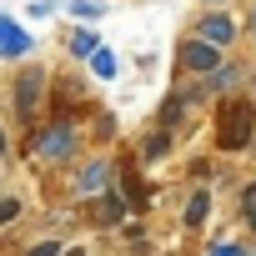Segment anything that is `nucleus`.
Wrapping results in <instances>:
<instances>
[{"instance_id": "nucleus-1", "label": "nucleus", "mask_w": 256, "mask_h": 256, "mask_svg": "<svg viewBox=\"0 0 256 256\" xmlns=\"http://www.w3.org/2000/svg\"><path fill=\"white\" fill-rule=\"evenodd\" d=\"M256 131V110L251 100H221V116H216V146L221 151H241Z\"/></svg>"}, {"instance_id": "nucleus-2", "label": "nucleus", "mask_w": 256, "mask_h": 256, "mask_svg": "<svg viewBox=\"0 0 256 256\" xmlns=\"http://www.w3.org/2000/svg\"><path fill=\"white\" fill-rule=\"evenodd\" d=\"M76 131H70V126L66 120H56V126H46V131H36V141H30V151L40 156V161H70L76 156Z\"/></svg>"}, {"instance_id": "nucleus-3", "label": "nucleus", "mask_w": 256, "mask_h": 256, "mask_svg": "<svg viewBox=\"0 0 256 256\" xmlns=\"http://www.w3.org/2000/svg\"><path fill=\"white\" fill-rule=\"evenodd\" d=\"M181 66H186L191 76H216V70H221V50L206 46V40H186V46H181Z\"/></svg>"}, {"instance_id": "nucleus-4", "label": "nucleus", "mask_w": 256, "mask_h": 256, "mask_svg": "<svg viewBox=\"0 0 256 256\" xmlns=\"http://www.w3.org/2000/svg\"><path fill=\"white\" fill-rule=\"evenodd\" d=\"M40 90H46V76L40 70H20L16 76V110L30 120L36 116V106H40Z\"/></svg>"}, {"instance_id": "nucleus-5", "label": "nucleus", "mask_w": 256, "mask_h": 256, "mask_svg": "<svg viewBox=\"0 0 256 256\" xmlns=\"http://www.w3.org/2000/svg\"><path fill=\"white\" fill-rule=\"evenodd\" d=\"M36 50V36H26L10 16H0V56H30Z\"/></svg>"}, {"instance_id": "nucleus-6", "label": "nucleus", "mask_w": 256, "mask_h": 256, "mask_svg": "<svg viewBox=\"0 0 256 256\" xmlns=\"http://www.w3.org/2000/svg\"><path fill=\"white\" fill-rule=\"evenodd\" d=\"M196 40H206V46H216V50H221V46H231V40H236V26H231L226 16H206V20H201V30H196Z\"/></svg>"}, {"instance_id": "nucleus-7", "label": "nucleus", "mask_w": 256, "mask_h": 256, "mask_svg": "<svg viewBox=\"0 0 256 256\" xmlns=\"http://www.w3.org/2000/svg\"><path fill=\"white\" fill-rule=\"evenodd\" d=\"M110 181V161H90L86 171H80V181H76V191L80 196H100V186Z\"/></svg>"}, {"instance_id": "nucleus-8", "label": "nucleus", "mask_w": 256, "mask_h": 256, "mask_svg": "<svg viewBox=\"0 0 256 256\" xmlns=\"http://www.w3.org/2000/svg\"><path fill=\"white\" fill-rule=\"evenodd\" d=\"M126 206H131V201H126L120 191H110L106 201H96V221H120V216H126Z\"/></svg>"}, {"instance_id": "nucleus-9", "label": "nucleus", "mask_w": 256, "mask_h": 256, "mask_svg": "<svg viewBox=\"0 0 256 256\" xmlns=\"http://www.w3.org/2000/svg\"><path fill=\"white\" fill-rule=\"evenodd\" d=\"M96 50H100V36H96V30H76V36H70V56H76V60H90Z\"/></svg>"}, {"instance_id": "nucleus-10", "label": "nucleus", "mask_w": 256, "mask_h": 256, "mask_svg": "<svg viewBox=\"0 0 256 256\" xmlns=\"http://www.w3.org/2000/svg\"><path fill=\"white\" fill-rule=\"evenodd\" d=\"M206 216H211V196H206V191H196V196L186 201V226H201Z\"/></svg>"}, {"instance_id": "nucleus-11", "label": "nucleus", "mask_w": 256, "mask_h": 256, "mask_svg": "<svg viewBox=\"0 0 256 256\" xmlns=\"http://www.w3.org/2000/svg\"><path fill=\"white\" fill-rule=\"evenodd\" d=\"M90 76L116 80V56H110V50H96V56H90Z\"/></svg>"}, {"instance_id": "nucleus-12", "label": "nucleus", "mask_w": 256, "mask_h": 256, "mask_svg": "<svg viewBox=\"0 0 256 256\" xmlns=\"http://www.w3.org/2000/svg\"><path fill=\"white\" fill-rule=\"evenodd\" d=\"M70 16L76 20H100V6L96 0H70Z\"/></svg>"}, {"instance_id": "nucleus-13", "label": "nucleus", "mask_w": 256, "mask_h": 256, "mask_svg": "<svg viewBox=\"0 0 256 256\" xmlns=\"http://www.w3.org/2000/svg\"><path fill=\"white\" fill-rule=\"evenodd\" d=\"M241 211H246V226L256 231V181H251V186L241 191Z\"/></svg>"}, {"instance_id": "nucleus-14", "label": "nucleus", "mask_w": 256, "mask_h": 256, "mask_svg": "<svg viewBox=\"0 0 256 256\" xmlns=\"http://www.w3.org/2000/svg\"><path fill=\"white\" fill-rule=\"evenodd\" d=\"M236 76H241V70H231V66H221V70H216V76H211V90H226V86H231V80H236Z\"/></svg>"}, {"instance_id": "nucleus-15", "label": "nucleus", "mask_w": 256, "mask_h": 256, "mask_svg": "<svg viewBox=\"0 0 256 256\" xmlns=\"http://www.w3.org/2000/svg\"><path fill=\"white\" fill-rule=\"evenodd\" d=\"M166 146H171V136H151L146 141V156H166Z\"/></svg>"}, {"instance_id": "nucleus-16", "label": "nucleus", "mask_w": 256, "mask_h": 256, "mask_svg": "<svg viewBox=\"0 0 256 256\" xmlns=\"http://www.w3.org/2000/svg\"><path fill=\"white\" fill-rule=\"evenodd\" d=\"M26 256H60V241H40V246H30Z\"/></svg>"}, {"instance_id": "nucleus-17", "label": "nucleus", "mask_w": 256, "mask_h": 256, "mask_svg": "<svg viewBox=\"0 0 256 256\" xmlns=\"http://www.w3.org/2000/svg\"><path fill=\"white\" fill-rule=\"evenodd\" d=\"M16 216H20V201H0V226L16 221Z\"/></svg>"}, {"instance_id": "nucleus-18", "label": "nucleus", "mask_w": 256, "mask_h": 256, "mask_svg": "<svg viewBox=\"0 0 256 256\" xmlns=\"http://www.w3.org/2000/svg\"><path fill=\"white\" fill-rule=\"evenodd\" d=\"M56 10V0H30V16H50Z\"/></svg>"}, {"instance_id": "nucleus-19", "label": "nucleus", "mask_w": 256, "mask_h": 256, "mask_svg": "<svg viewBox=\"0 0 256 256\" xmlns=\"http://www.w3.org/2000/svg\"><path fill=\"white\" fill-rule=\"evenodd\" d=\"M211 256H246L241 246H211Z\"/></svg>"}, {"instance_id": "nucleus-20", "label": "nucleus", "mask_w": 256, "mask_h": 256, "mask_svg": "<svg viewBox=\"0 0 256 256\" xmlns=\"http://www.w3.org/2000/svg\"><path fill=\"white\" fill-rule=\"evenodd\" d=\"M6 146H10V141H6V131H0V156H6Z\"/></svg>"}, {"instance_id": "nucleus-21", "label": "nucleus", "mask_w": 256, "mask_h": 256, "mask_svg": "<svg viewBox=\"0 0 256 256\" xmlns=\"http://www.w3.org/2000/svg\"><path fill=\"white\" fill-rule=\"evenodd\" d=\"M251 30H256V10H251Z\"/></svg>"}, {"instance_id": "nucleus-22", "label": "nucleus", "mask_w": 256, "mask_h": 256, "mask_svg": "<svg viewBox=\"0 0 256 256\" xmlns=\"http://www.w3.org/2000/svg\"><path fill=\"white\" fill-rule=\"evenodd\" d=\"M211 6H221V0H211Z\"/></svg>"}]
</instances>
